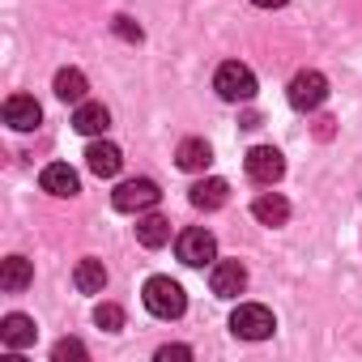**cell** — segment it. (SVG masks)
I'll use <instances>...</instances> for the list:
<instances>
[{
	"label": "cell",
	"mask_w": 362,
	"mask_h": 362,
	"mask_svg": "<svg viewBox=\"0 0 362 362\" xmlns=\"http://www.w3.org/2000/svg\"><path fill=\"white\" fill-rule=\"evenodd\" d=\"M141 298H145L149 315H158V320H179V315H184V307H188V298H184V286H179V281H170V277H149Z\"/></svg>",
	"instance_id": "cell-1"
},
{
	"label": "cell",
	"mask_w": 362,
	"mask_h": 362,
	"mask_svg": "<svg viewBox=\"0 0 362 362\" xmlns=\"http://www.w3.org/2000/svg\"><path fill=\"white\" fill-rule=\"evenodd\" d=\"M214 90L226 98V103H252L256 98V73L239 60H226L214 77Z\"/></svg>",
	"instance_id": "cell-2"
},
{
	"label": "cell",
	"mask_w": 362,
	"mask_h": 362,
	"mask_svg": "<svg viewBox=\"0 0 362 362\" xmlns=\"http://www.w3.org/2000/svg\"><path fill=\"white\" fill-rule=\"evenodd\" d=\"M273 328H277V320H273V311L260 307V303H243V307H235V315H230V332L243 337V341H264V337H273Z\"/></svg>",
	"instance_id": "cell-3"
},
{
	"label": "cell",
	"mask_w": 362,
	"mask_h": 362,
	"mask_svg": "<svg viewBox=\"0 0 362 362\" xmlns=\"http://www.w3.org/2000/svg\"><path fill=\"white\" fill-rule=\"evenodd\" d=\"M158 201H162V192H158L153 179H128V184H119V188L111 192V205H115L119 214H145V209H153Z\"/></svg>",
	"instance_id": "cell-4"
},
{
	"label": "cell",
	"mask_w": 362,
	"mask_h": 362,
	"mask_svg": "<svg viewBox=\"0 0 362 362\" xmlns=\"http://www.w3.org/2000/svg\"><path fill=\"white\" fill-rule=\"evenodd\" d=\"M175 252H179V260H184L188 269H205V264H214V260H218V239H214L205 226H192V230L179 235Z\"/></svg>",
	"instance_id": "cell-5"
},
{
	"label": "cell",
	"mask_w": 362,
	"mask_h": 362,
	"mask_svg": "<svg viewBox=\"0 0 362 362\" xmlns=\"http://www.w3.org/2000/svg\"><path fill=\"white\" fill-rule=\"evenodd\" d=\"M286 98H290V107H294V111H315V107L328 98V77H324V73H315V69H303V73H294V81H290Z\"/></svg>",
	"instance_id": "cell-6"
},
{
	"label": "cell",
	"mask_w": 362,
	"mask_h": 362,
	"mask_svg": "<svg viewBox=\"0 0 362 362\" xmlns=\"http://www.w3.org/2000/svg\"><path fill=\"white\" fill-rule=\"evenodd\" d=\"M243 166H247V179H252V184H264V188H273L277 179L286 175V158H281L273 145H256V149H247Z\"/></svg>",
	"instance_id": "cell-7"
},
{
	"label": "cell",
	"mask_w": 362,
	"mask_h": 362,
	"mask_svg": "<svg viewBox=\"0 0 362 362\" xmlns=\"http://www.w3.org/2000/svg\"><path fill=\"white\" fill-rule=\"evenodd\" d=\"M209 286H214V294H218V298H239V294L247 290V269H243L239 260H218V264H214Z\"/></svg>",
	"instance_id": "cell-8"
},
{
	"label": "cell",
	"mask_w": 362,
	"mask_h": 362,
	"mask_svg": "<svg viewBox=\"0 0 362 362\" xmlns=\"http://www.w3.org/2000/svg\"><path fill=\"white\" fill-rule=\"evenodd\" d=\"M39 184H43V192H52V197H77V192H81V179H77V170H73L69 162H52V166H43Z\"/></svg>",
	"instance_id": "cell-9"
},
{
	"label": "cell",
	"mask_w": 362,
	"mask_h": 362,
	"mask_svg": "<svg viewBox=\"0 0 362 362\" xmlns=\"http://www.w3.org/2000/svg\"><path fill=\"white\" fill-rule=\"evenodd\" d=\"M39 119H43V107H39L30 94H13V98L5 103V124H9V128L30 132V128H39Z\"/></svg>",
	"instance_id": "cell-10"
},
{
	"label": "cell",
	"mask_w": 362,
	"mask_h": 362,
	"mask_svg": "<svg viewBox=\"0 0 362 362\" xmlns=\"http://www.w3.org/2000/svg\"><path fill=\"white\" fill-rule=\"evenodd\" d=\"M86 166H90L98 179H111V175H119L124 153H119V145H111V141H94V145L86 149Z\"/></svg>",
	"instance_id": "cell-11"
},
{
	"label": "cell",
	"mask_w": 362,
	"mask_h": 362,
	"mask_svg": "<svg viewBox=\"0 0 362 362\" xmlns=\"http://www.w3.org/2000/svg\"><path fill=\"white\" fill-rule=\"evenodd\" d=\"M35 320L30 315H22V311H9L5 320H0V341H5L9 349H26V345H35Z\"/></svg>",
	"instance_id": "cell-12"
},
{
	"label": "cell",
	"mask_w": 362,
	"mask_h": 362,
	"mask_svg": "<svg viewBox=\"0 0 362 362\" xmlns=\"http://www.w3.org/2000/svg\"><path fill=\"white\" fill-rule=\"evenodd\" d=\"M30 281H35V264L26 256H9L5 264H0V290L5 294H22Z\"/></svg>",
	"instance_id": "cell-13"
},
{
	"label": "cell",
	"mask_w": 362,
	"mask_h": 362,
	"mask_svg": "<svg viewBox=\"0 0 362 362\" xmlns=\"http://www.w3.org/2000/svg\"><path fill=\"white\" fill-rule=\"evenodd\" d=\"M73 128H77L81 136H98V132L111 128V111H107L103 103H77V111H73Z\"/></svg>",
	"instance_id": "cell-14"
},
{
	"label": "cell",
	"mask_w": 362,
	"mask_h": 362,
	"mask_svg": "<svg viewBox=\"0 0 362 362\" xmlns=\"http://www.w3.org/2000/svg\"><path fill=\"white\" fill-rule=\"evenodd\" d=\"M226 197H230V184H226V179H201V184L192 188V205L197 209H205V214H214V209H222L226 205Z\"/></svg>",
	"instance_id": "cell-15"
},
{
	"label": "cell",
	"mask_w": 362,
	"mask_h": 362,
	"mask_svg": "<svg viewBox=\"0 0 362 362\" xmlns=\"http://www.w3.org/2000/svg\"><path fill=\"white\" fill-rule=\"evenodd\" d=\"M252 214H256V222H264V226H286V218H290V201L277 197V192H260V197L252 201Z\"/></svg>",
	"instance_id": "cell-16"
},
{
	"label": "cell",
	"mask_w": 362,
	"mask_h": 362,
	"mask_svg": "<svg viewBox=\"0 0 362 362\" xmlns=\"http://www.w3.org/2000/svg\"><path fill=\"white\" fill-rule=\"evenodd\" d=\"M175 162H179V170H205V166L214 162V149H209L201 136H188V141H179Z\"/></svg>",
	"instance_id": "cell-17"
},
{
	"label": "cell",
	"mask_w": 362,
	"mask_h": 362,
	"mask_svg": "<svg viewBox=\"0 0 362 362\" xmlns=\"http://www.w3.org/2000/svg\"><path fill=\"white\" fill-rule=\"evenodd\" d=\"M73 286H77L81 294H103V286H107V269H103V260H94V256L77 260V269H73Z\"/></svg>",
	"instance_id": "cell-18"
},
{
	"label": "cell",
	"mask_w": 362,
	"mask_h": 362,
	"mask_svg": "<svg viewBox=\"0 0 362 362\" xmlns=\"http://www.w3.org/2000/svg\"><path fill=\"white\" fill-rule=\"evenodd\" d=\"M86 73L81 69H60L56 73V98L60 103H86Z\"/></svg>",
	"instance_id": "cell-19"
},
{
	"label": "cell",
	"mask_w": 362,
	"mask_h": 362,
	"mask_svg": "<svg viewBox=\"0 0 362 362\" xmlns=\"http://www.w3.org/2000/svg\"><path fill=\"white\" fill-rule=\"evenodd\" d=\"M170 239V222L162 218V214H145L141 222H136V243L141 247H162Z\"/></svg>",
	"instance_id": "cell-20"
},
{
	"label": "cell",
	"mask_w": 362,
	"mask_h": 362,
	"mask_svg": "<svg viewBox=\"0 0 362 362\" xmlns=\"http://www.w3.org/2000/svg\"><path fill=\"white\" fill-rule=\"evenodd\" d=\"M94 324H98L103 332H119V328H124V307H115V303H98V307H94Z\"/></svg>",
	"instance_id": "cell-21"
},
{
	"label": "cell",
	"mask_w": 362,
	"mask_h": 362,
	"mask_svg": "<svg viewBox=\"0 0 362 362\" xmlns=\"http://www.w3.org/2000/svg\"><path fill=\"white\" fill-rule=\"evenodd\" d=\"M52 358H56V362H69V358H86V345H81L77 337H64V341H56Z\"/></svg>",
	"instance_id": "cell-22"
},
{
	"label": "cell",
	"mask_w": 362,
	"mask_h": 362,
	"mask_svg": "<svg viewBox=\"0 0 362 362\" xmlns=\"http://www.w3.org/2000/svg\"><path fill=\"white\" fill-rule=\"evenodd\" d=\"M111 30H115L119 39H128V43H141V26H136L132 18H124V13H119V18L111 22Z\"/></svg>",
	"instance_id": "cell-23"
},
{
	"label": "cell",
	"mask_w": 362,
	"mask_h": 362,
	"mask_svg": "<svg viewBox=\"0 0 362 362\" xmlns=\"http://www.w3.org/2000/svg\"><path fill=\"white\" fill-rule=\"evenodd\" d=\"M170 358H192V349L188 345H162L158 349V362H170Z\"/></svg>",
	"instance_id": "cell-24"
},
{
	"label": "cell",
	"mask_w": 362,
	"mask_h": 362,
	"mask_svg": "<svg viewBox=\"0 0 362 362\" xmlns=\"http://www.w3.org/2000/svg\"><path fill=\"white\" fill-rule=\"evenodd\" d=\"M252 5H256V9H281L286 0H252Z\"/></svg>",
	"instance_id": "cell-25"
}]
</instances>
